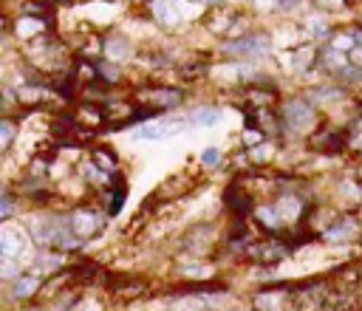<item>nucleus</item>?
I'll list each match as a JSON object with an SVG mask.
<instances>
[{"label": "nucleus", "mask_w": 362, "mask_h": 311, "mask_svg": "<svg viewBox=\"0 0 362 311\" xmlns=\"http://www.w3.org/2000/svg\"><path fill=\"white\" fill-rule=\"evenodd\" d=\"M281 119H283V125H286L289 130H294V133H306V130L314 127V122H317V111H314V105H311L308 99L297 97V99H289V102H286Z\"/></svg>", "instance_id": "f257e3e1"}, {"label": "nucleus", "mask_w": 362, "mask_h": 311, "mask_svg": "<svg viewBox=\"0 0 362 311\" xmlns=\"http://www.w3.org/2000/svg\"><path fill=\"white\" fill-rule=\"evenodd\" d=\"M184 127H193L190 119H164V116H159V122L139 125V127L133 130V136L142 139V142H159V139H170L173 133L184 130Z\"/></svg>", "instance_id": "f03ea898"}, {"label": "nucleus", "mask_w": 362, "mask_h": 311, "mask_svg": "<svg viewBox=\"0 0 362 311\" xmlns=\"http://www.w3.org/2000/svg\"><path fill=\"white\" fill-rule=\"evenodd\" d=\"M272 49V40L266 34H244L238 40H230L223 46L226 54H233V57H263L266 51Z\"/></svg>", "instance_id": "7ed1b4c3"}, {"label": "nucleus", "mask_w": 362, "mask_h": 311, "mask_svg": "<svg viewBox=\"0 0 362 311\" xmlns=\"http://www.w3.org/2000/svg\"><path fill=\"white\" fill-rule=\"evenodd\" d=\"M68 227H71V232L79 238V241H85V238H90L97 230H100V224H102V218L94 212V209H88V207H82V209H74L68 218Z\"/></svg>", "instance_id": "20e7f679"}, {"label": "nucleus", "mask_w": 362, "mask_h": 311, "mask_svg": "<svg viewBox=\"0 0 362 311\" xmlns=\"http://www.w3.org/2000/svg\"><path fill=\"white\" fill-rule=\"evenodd\" d=\"M223 201H226V207H230V212L238 215V218H246L252 212V198H249V193H244L241 184H230V187H226Z\"/></svg>", "instance_id": "39448f33"}, {"label": "nucleus", "mask_w": 362, "mask_h": 311, "mask_svg": "<svg viewBox=\"0 0 362 311\" xmlns=\"http://www.w3.org/2000/svg\"><path fill=\"white\" fill-rule=\"evenodd\" d=\"M252 257L255 260H260V263H278V260H283V257H289V246L286 244H281V241H266V244H258V246H252Z\"/></svg>", "instance_id": "423d86ee"}, {"label": "nucleus", "mask_w": 362, "mask_h": 311, "mask_svg": "<svg viewBox=\"0 0 362 311\" xmlns=\"http://www.w3.org/2000/svg\"><path fill=\"white\" fill-rule=\"evenodd\" d=\"M359 238V221L356 218H343L340 224L326 230V241H354Z\"/></svg>", "instance_id": "0eeeda50"}, {"label": "nucleus", "mask_w": 362, "mask_h": 311, "mask_svg": "<svg viewBox=\"0 0 362 311\" xmlns=\"http://www.w3.org/2000/svg\"><path fill=\"white\" fill-rule=\"evenodd\" d=\"M173 6H175L173 0H153V15H156V20L162 26H175L181 20L178 9H173Z\"/></svg>", "instance_id": "6e6552de"}, {"label": "nucleus", "mask_w": 362, "mask_h": 311, "mask_svg": "<svg viewBox=\"0 0 362 311\" xmlns=\"http://www.w3.org/2000/svg\"><path fill=\"white\" fill-rule=\"evenodd\" d=\"M187 119H190V125H193V127H196V125H198V127H215V125L221 122V111H218V108L204 105V108H196Z\"/></svg>", "instance_id": "1a4fd4ad"}, {"label": "nucleus", "mask_w": 362, "mask_h": 311, "mask_svg": "<svg viewBox=\"0 0 362 311\" xmlns=\"http://www.w3.org/2000/svg\"><path fill=\"white\" fill-rule=\"evenodd\" d=\"M37 289H40V278H37L34 272H31V275H20V278L15 280V286H12V297L26 300V297H31Z\"/></svg>", "instance_id": "9d476101"}, {"label": "nucleus", "mask_w": 362, "mask_h": 311, "mask_svg": "<svg viewBox=\"0 0 362 311\" xmlns=\"http://www.w3.org/2000/svg\"><path fill=\"white\" fill-rule=\"evenodd\" d=\"M255 308L258 311H289L286 297L281 292H272V294H258L255 297Z\"/></svg>", "instance_id": "9b49d317"}, {"label": "nucleus", "mask_w": 362, "mask_h": 311, "mask_svg": "<svg viewBox=\"0 0 362 311\" xmlns=\"http://www.w3.org/2000/svg\"><path fill=\"white\" fill-rule=\"evenodd\" d=\"M255 215L263 221V227H266V230H272V232H281V227H283V215H281V209H278V207H258V209H255Z\"/></svg>", "instance_id": "f8f14e48"}, {"label": "nucleus", "mask_w": 362, "mask_h": 311, "mask_svg": "<svg viewBox=\"0 0 362 311\" xmlns=\"http://www.w3.org/2000/svg\"><path fill=\"white\" fill-rule=\"evenodd\" d=\"M314 63H317V49H311V46L294 49V57H292V68H294V71L306 74V71H311Z\"/></svg>", "instance_id": "ddd939ff"}, {"label": "nucleus", "mask_w": 362, "mask_h": 311, "mask_svg": "<svg viewBox=\"0 0 362 311\" xmlns=\"http://www.w3.org/2000/svg\"><path fill=\"white\" fill-rule=\"evenodd\" d=\"M90 164H97L105 175H108V173H116V167H119V164H116V153H111V150H105V147H97L94 153H90Z\"/></svg>", "instance_id": "4468645a"}, {"label": "nucleus", "mask_w": 362, "mask_h": 311, "mask_svg": "<svg viewBox=\"0 0 362 311\" xmlns=\"http://www.w3.org/2000/svg\"><path fill=\"white\" fill-rule=\"evenodd\" d=\"M0 252H3V257H6V260H12L17 252H23V238H20V235H15L12 230H6L3 235H0Z\"/></svg>", "instance_id": "2eb2a0df"}, {"label": "nucleus", "mask_w": 362, "mask_h": 311, "mask_svg": "<svg viewBox=\"0 0 362 311\" xmlns=\"http://www.w3.org/2000/svg\"><path fill=\"white\" fill-rule=\"evenodd\" d=\"M125 198H127V187L119 182L116 193H113V190H108V193H105V212H108V215H119V209H122Z\"/></svg>", "instance_id": "dca6fc26"}, {"label": "nucleus", "mask_w": 362, "mask_h": 311, "mask_svg": "<svg viewBox=\"0 0 362 311\" xmlns=\"http://www.w3.org/2000/svg\"><path fill=\"white\" fill-rule=\"evenodd\" d=\"M0 133H3V142H0V147L9 150V147H12V142H15V125H12V119H9V116H6L3 122H0Z\"/></svg>", "instance_id": "f3484780"}, {"label": "nucleus", "mask_w": 362, "mask_h": 311, "mask_svg": "<svg viewBox=\"0 0 362 311\" xmlns=\"http://www.w3.org/2000/svg\"><path fill=\"white\" fill-rule=\"evenodd\" d=\"M314 97L308 99V102H334V99H340V91L337 88H320V91H311Z\"/></svg>", "instance_id": "a211bd4d"}, {"label": "nucleus", "mask_w": 362, "mask_h": 311, "mask_svg": "<svg viewBox=\"0 0 362 311\" xmlns=\"http://www.w3.org/2000/svg\"><path fill=\"white\" fill-rule=\"evenodd\" d=\"M119 77H122V74H119V68H116L113 63H102V65H100V79H102V82H119Z\"/></svg>", "instance_id": "6ab92c4d"}, {"label": "nucleus", "mask_w": 362, "mask_h": 311, "mask_svg": "<svg viewBox=\"0 0 362 311\" xmlns=\"http://www.w3.org/2000/svg\"><path fill=\"white\" fill-rule=\"evenodd\" d=\"M12 212H15V201H12V193L6 190L3 193V204H0V218L6 221V218H12Z\"/></svg>", "instance_id": "aec40b11"}, {"label": "nucleus", "mask_w": 362, "mask_h": 311, "mask_svg": "<svg viewBox=\"0 0 362 311\" xmlns=\"http://www.w3.org/2000/svg\"><path fill=\"white\" fill-rule=\"evenodd\" d=\"M354 37H356V46L351 51V60H354V65H362V29H356Z\"/></svg>", "instance_id": "412c9836"}, {"label": "nucleus", "mask_w": 362, "mask_h": 311, "mask_svg": "<svg viewBox=\"0 0 362 311\" xmlns=\"http://www.w3.org/2000/svg\"><path fill=\"white\" fill-rule=\"evenodd\" d=\"M218 159H221V153H218L215 147H207V150L201 153V164H204V167H215Z\"/></svg>", "instance_id": "4be33fe9"}, {"label": "nucleus", "mask_w": 362, "mask_h": 311, "mask_svg": "<svg viewBox=\"0 0 362 311\" xmlns=\"http://www.w3.org/2000/svg\"><path fill=\"white\" fill-rule=\"evenodd\" d=\"M311 31H314V34H329V29H326L323 20H314V23H311Z\"/></svg>", "instance_id": "5701e85b"}, {"label": "nucleus", "mask_w": 362, "mask_h": 311, "mask_svg": "<svg viewBox=\"0 0 362 311\" xmlns=\"http://www.w3.org/2000/svg\"><path fill=\"white\" fill-rule=\"evenodd\" d=\"M45 3H52V6H57V3H65V0H45Z\"/></svg>", "instance_id": "b1692460"}, {"label": "nucleus", "mask_w": 362, "mask_h": 311, "mask_svg": "<svg viewBox=\"0 0 362 311\" xmlns=\"http://www.w3.org/2000/svg\"><path fill=\"white\" fill-rule=\"evenodd\" d=\"M193 3H210V0H193Z\"/></svg>", "instance_id": "393cba45"}, {"label": "nucleus", "mask_w": 362, "mask_h": 311, "mask_svg": "<svg viewBox=\"0 0 362 311\" xmlns=\"http://www.w3.org/2000/svg\"><path fill=\"white\" fill-rule=\"evenodd\" d=\"M356 145H359V150H362V136H359V142H356Z\"/></svg>", "instance_id": "a878e982"}, {"label": "nucleus", "mask_w": 362, "mask_h": 311, "mask_svg": "<svg viewBox=\"0 0 362 311\" xmlns=\"http://www.w3.org/2000/svg\"><path fill=\"white\" fill-rule=\"evenodd\" d=\"M359 179H362V164H359Z\"/></svg>", "instance_id": "bb28decb"}, {"label": "nucleus", "mask_w": 362, "mask_h": 311, "mask_svg": "<svg viewBox=\"0 0 362 311\" xmlns=\"http://www.w3.org/2000/svg\"><path fill=\"white\" fill-rule=\"evenodd\" d=\"M210 3H221V0H210Z\"/></svg>", "instance_id": "cd10ccee"}]
</instances>
